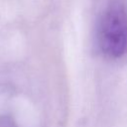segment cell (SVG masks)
Here are the masks:
<instances>
[{
	"instance_id": "cell-1",
	"label": "cell",
	"mask_w": 127,
	"mask_h": 127,
	"mask_svg": "<svg viewBox=\"0 0 127 127\" xmlns=\"http://www.w3.org/2000/svg\"><path fill=\"white\" fill-rule=\"evenodd\" d=\"M99 45L110 58H120L127 50V12L117 0L111 1L103 12L99 26Z\"/></svg>"
}]
</instances>
